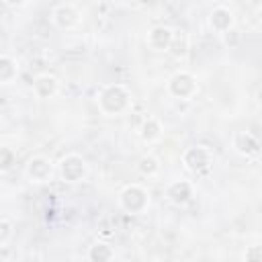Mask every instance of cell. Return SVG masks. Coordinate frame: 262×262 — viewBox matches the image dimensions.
<instances>
[{"instance_id":"cell-1","label":"cell","mask_w":262,"mask_h":262,"mask_svg":"<svg viewBox=\"0 0 262 262\" xmlns=\"http://www.w3.org/2000/svg\"><path fill=\"white\" fill-rule=\"evenodd\" d=\"M98 111L106 117L125 113L131 106V92L123 84H106L96 96Z\"/></svg>"},{"instance_id":"cell-2","label":"cell","mask_w":262,"mask_h":262,"mask_svg":"<svg viewBox=\"0 0 262 262\" xmlns=\"http://www.w3.org/2000/svg\"><path fill=\"white\" fill-rule=\"evenodd\" d=\"M119 207L129 215H141L149 207V192L141 184H127L119 192Z\"/></svg>"},{"instance_id":"cell-3","label":"cell","mask_w":262,"mask_h":262,"mask_svg":"<svg viewBox=\"0 0 262 262\" xmlns=\"http://www.w3.org/2000/svg\"><path fill=\"white\" fill-rule=\"evenodd\" d=\"M166 90L170 96L178 98V100H190L196 96L199 92V84H196V78L192 72L188 70H178L174 72L168 82H166Z\"/></svg>"},{"instance_id":"cell-4","label":"cell","mask_w":262,"mask_h":262,"mask_svg":"<svg viewBox=\"0 0 262 262\" xmlns=\"http://www.w3.org/2000/svg\"><path fill=\"white\" fill-rule=\"evenodd\" d=\"M57 174L68 184H78L88 176V162L80 154H66L57 162Z\"/></svg>"},{"instance_id":"cell-5","label":"cell","mask_w":262,"mask_h":262,"mask_svg":"<svg viewBox=\"0 0 262 262\" xmlns=\"http://www.w3.org/2000/svg\"><path fill=\"white\" fill-rule=\"evenodd\" d=\"M182 164L188 172L192 174H203L211 168L213 164V154L209 147L205 145H192V147H186L184 154H182Z\"/></svg>"},{"instance_id":"cell-6","label":"cell","mask_w":262,"mask_h":262,"mask_svg":"<svg viewBox=\"0 0 262 262\" xmlns=\"http://www.w3.org/2000/svg\"><path fill=\"white\" fill-rule=\"evenodd\" d=\"M53 170H55V164L47 156H33L25 166V176L35 184H43L51 180Z\"/></svg>"},{"instance_id":"cell-7","label":"cell","mask_w":262,"mask_h":262,"mask_svg":"<svg viewBox=\"0 0 262 262\" xmlns=\"http://www.w3.org/2000/svg\"><path fill=\"white\" fill-rule=\"evenodd\" d=\"M80 20H82V14L74 4H57L51 12V23L57 29H63V31H70V29L78 27Z\"/></svg>"},{"instance_id":"cell-8","label":"cell","mask_w":262,"mask_h":262,"mask_svg":"<svg viewBox=\"0 0 262 262\" xmlns=\"http://www.w3.org/2000/svg\"><path fill=\"white\" fill-rule=\"evenodd\" d=\"M33 92L41 100H49L59 92V80L53 74H39L33 80Z\"/></svg>"},{"instance_id":"cell-9","label":"cell","mask_w":262,"mask_h":262,"mask_svg":"<svg viewBox=\"0 0 262 262\" xmlns=\"http://www.w3.org/2000/svg\"><path fill=\"white\" fill-rule=\"evenodd\" d=\"M166 199L176 205V207H182L186 205L190 199H192V184L188 180H174L166 186Z\"/></svg>"},{"instance_id":"cell-10","label":"cell","mask_w":262,"mask_h":262,"mask_svg":"<svg viewBox=\"0 0 262 262\" xmlns=\"http://www.w3.org/2000/svg\"><path fill=\"white\" fill-rule=\"evenodd\" d=\"M209 25L217 33H227V31L233 29L235 16H233V12L227 6H215L211 10V14H209Z\"/></svg>"},{"instance_id":"cell-11","label":"cell","mask_w":262,"mask_h":262,"mask_svg":"<svg viewBox=\"0 0 262 262\" xmlns=\"http://www.w3.org/2000/svg\"><path fill=\"white\" fill-rule=\"evenodd\" d=\"M233 149L239 154V156H244V158H254V156H258V151H260V143H258V139L252 135V133H248V131H237L235 135H233Z\"/></svg>"},{"instance_id":"cell-12","label":"cell","mask_w":262,"mask_h":262,"mask_svg":"<svg viewBox=\"0 0 262 262\" xmlns=\"http://www.w3.org/2000/svg\"><path fill=\"white\" fill-rule=\"evenodd\" d=\"M172 33H174V29H170L168 25H156L147 31V45L154 51H166L170 45Z\"/></svg>"},{"instance_id":"cell-13","label":"cell","mask_w":262,"mask_h":262,"mask_svg":"<svg viewBox=\"0 0 262 262\" xmlns=\"http://www.w3.org/2000/svg\"><path fill=\"white\" fill-rule=\"evenodd\" d=\"M162 123L156 117H145L141 127H139V137L143 143H156L162 137Z\"/></svg>"},{"instance_id":"cell-14","label":"cell","mask_w":262,"mask_h":262,"mask_svg":"<svg viewBox=\"0 0 262 262\" xmlns=\"http://www.w3.org/2000/svg\"><path fill=\"white\" fill-rule=\"evenodd\" d=\"M174 59H184L186 53H188V35L184 31H174L172 33V39H170V45L166 49Z\"/></svg>"},{"instance_id":"cell-15","label":"cell","mask_w":262,"mask_h":262,"mask_svg":"<svg viewBox=\"0 0 262 262\" xmlns=\"http://www.w3.org/2000/svg\"><path fill=\"white\" fill-rule=\"evenodd\" d=\"M135 168H137V172H139L141 176H145V178H154V176H158L162 164H160V160H158L154 154H143V156L137 160Z\"/></svg>"},{"instance_id":"cell-16","label":"cell","mask_w":262,"mask_h":262,"mask_svg":"<svg viewBox=\"0 0 262 262\" xmlns=\"http://www.w3.org/2000/svg\"><path fill=\"white\" fill-rule=\"evenodd\" d=\"M113 258H115V250L106 242H94L88 248V260L90 262H108Z\"/></svg>"},{"instance_id":"cell-17","label":"cell","mask_w":262,"mask_h":262,"mask_svg":"<svg viewBox=\"0 0 262 262\" xmlns=\"http://www.w3.org/2000/svg\"><path fill=\"white\" fill-rule=\"evenodd\" d=\"M18 76V66L10 55H0V84H10Z\"/></svg>"},{"instance_id":"cell-18","label":"cell","mask_w":262,"mask_h":262,"mask_svg":"<svg viewBox=\"0 0 262 262\" xmlns=\"http://www.w3.org/2000/svg\"><path fill=\"white\" fill-rule=\"evenodd\" d=\"M16 162V154L8 145H0V174L8 172Z\"/></svg>"},{"instance_id":"cell-19","label":"cell","mask_w":262,"mask_h":262,"mask_svg":"<svg viewBox=\"0 0 262 262\" xmlns=\"http://www.w3.org/2000/svg\"><path fill=\"white\" fill-rule=\"evenodd\" d=\"M12 237V223L6 217H0V246H4Z\"/></svg>"},{"instance_id":"cell-20","label":"cell","mask_w":262,"mask_h":262,"mask_svg":"<svg viewBox=\"0 0 262 262\" xmlns=\"http://www.w3.org/2000/svg\"><path fill=\"white\" fill-rule=\"evenodd\" d=\"M246 262H260L262 260V246H248L244 252Z\"/></svg>"},{"instance_id":"cell-21","label":"cell","mask_w":262,"mask_h":262,"mask_svg":"<svg viewBox=\"0 0 262 262\" xmlns=\"http://www.w3.org/2000/svg\"><path fill=\"white\" fill-rule=\"evenodd\" d=\"M2 2H4L6 6H14V8H16V6H23V4H27L29 0H2Z\"/></svg>"}]
</instances>
